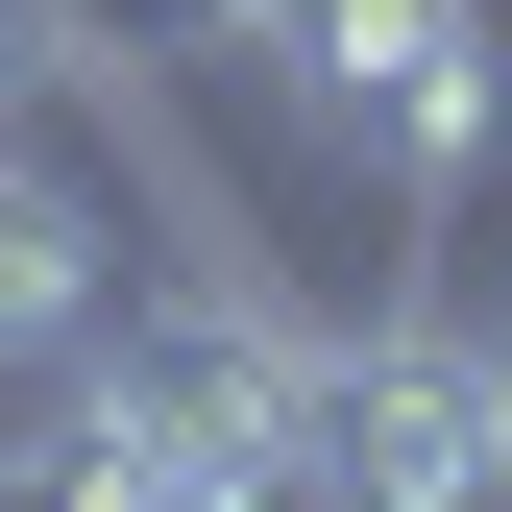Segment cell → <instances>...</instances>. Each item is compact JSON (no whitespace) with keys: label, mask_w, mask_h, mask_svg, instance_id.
<instances>
[{"label":"cell","mask_w":512,"mask_h":512,"mask_svg":"<svg viewBox=\"0 0 512 512\" xmlns=\"http://www.w3.org/2000/svg\"><path fill=\"white\" fill-rule=\"evenodd\" d=\"M317 512H512L488 317H342L317 342Z\"/></svg>","instance_id":"cell-1"},{"label":"cell","mask_w":512,"mask_h":512,"mask_svg":"<svg viewBox=\"0 0 512 512\" xmlns=\"http://www.w3.org/2000/svg\"><path fill=\"white\" fill-rule=\"evenodd\" d=\"M98 293H122L98 196L49 171V122H0V366H74V342H98Z\"/></svg>","instance_id":"cell-2"},{"label":"cell","mask_w":512,"mask_h":512,"mask_svg":"<svg viewBox=\"0 0 512 512\" xmlns=\"http://www.w3.org/2000/svg\"><path fill=\"white\" fill-rule=\"evenodd\" d=\"M0 512H220V488L171 464L98 366H49V415H0Z\"/></svg>","instance_id":"cell-3"},{"label":"cell","mask_w":512,"mask_h":512,"mask_svg":"<svg viewBox=\"0 0 512 512\" xmlns=\"http://www.w3.org/2000/svg\"><path fill=\"white\" fill-rule=\"evenodd\" d=\"M488 391H512V317H488Z\"/></svg>","instance_id":"cell-4"}]
</instances>
